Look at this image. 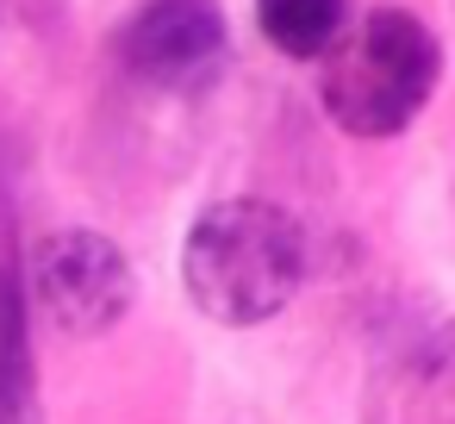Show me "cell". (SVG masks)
<instances>
[{
  "label": "cell",
  "instance_id": "cell-1",
  "mask_svg": "<svg viewBox=\"0 0 455 424\" xmlns=\"http://www.w3.org/2000/svg\"><path fill=\"white\" fill-rule=\"evenodd\" d=\"M306 231L275 200H219L194 219L181 250L188 300L219 324L275 318L306 281Z\"/></svg>",
  "mask_w": 455,
  "mask_h": 424
},
{
  "label": "cell",
  "instance_id": "cell-2",
  "mask_svg": "<svg viewBox=\"0 0 455 424\" xmlns=\"http://www.w3.org/2000/svg\"><path fill=\"white\" fill-rule=\"evenodd\" d=\"M436 76H443V57L424 20L380 7L337 32V44L324 51L318 94L349 138H393L424 113V100L436 94Z\"/></svg>",
  "mask_w": 455,
  "mask_h": 424
},
{
  "label": "cell",
  "instance_id": "cell-4",
  "mask_svg": "<svg viewBox=\"0 0 455 424\" xmlns=\"http://www.w3.org/2000/svg\"><path fill=\"white\" fill-rule=\"evenodd\" d=\"M125 69L150 88L194 94L225 63V13L212 0H144V13L125 26Z\"/></svg>",
  "mask_w": 455,
  "mask_h": 424
},
{
  "label": "cell",
  "instance_id": "cell-6",
  "mask_svg": "<svg viewBox=\"0 0 455 424\" xmlns=\"http://www.w3.org/2000/svg\"><path fill=\"white\" fill-rule=\"evenodd\" d=\"M443 374H449V387H455V331L443 337Z\"/></svg>",
  "mask_w": 455,
  "mask_h": 424
},
{
  "label": "cell",
  "instance_id": "cell-5",
  "mask_svg": "<svg viewBox=\"0 0 455 424\" xmlns=\"http://www.w3.org/2000/svg\"><path fill=\"white\" fill-rule=\"evenodd\" d=\"M256 26L281 57H324L349 26V0H256Z\"/></svg>",
  "mask_w": 455,
  "mask_h": 424
},
{
  "label": "cell",
  "instance_id": "cell-3",
  "mask_svg": "<svg viewBox=\"0 0 455 424\" xmlns=\"http://www.w3.org/2000/svg\"><path fill=\"white\" fill-rule=\"evenodd\" d=\"M132 293H138L132 262L100 231H57L32 262V300L44 324H57L63 337H94L119 324Z\"/></svg>",
  "mask_w": 455,
  "mask_h": 424
}]
</instances>
